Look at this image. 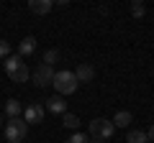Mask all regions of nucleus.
Segmentation results:
<instances>
[{
    "mask_svg": "<svg viewBox=\"0 0 154 143\" xmlns=\"http://www.w3.org/2000/svg\"><path fill=\"white\" fill-rule=\"evenodd\" d=\"M51 84L57 87V92H59V95H72V92H77V87H80V82H77V77H75V72H69V69L54 72Z\"/></svg>",
    "mask_w": 154,
    "mask_h": 143,
    "instance_id": "1",
    "label": "nucleus"
},
{
    "mask_svg": "<svg viewBox=\"0 0 154 143\" xmlns=\"http://www.w3.org/2000/svg\"><path fill=\"white\" fill-rule=\"evenodd\" d=\"M88 130H90V136H93V141H108V138H113L116 128H113V123L105 120V118H95V120H90Z\"/></svg>",
    "mask_w": 154,
    "mask_h": 143,
    "instance_id": "2",
    "label": "nucleus"
},
{
    "mask_svg": "<svg viewBox=\"0 0 154 143\" xmlns=\"http://www.w3.org/2000/svg\"><path fill=\"white\" fill-rule=\"evenodd\" d=\"M26 133H28V125H26L23 118H13V120L5 123V138L11 143H21L26 138Z\"/></svg>",
    "mask_w": 154,
    "mask_h": 143,
    "instance_id": "3",
    "label": "nucleus"
},
{
    "mask_svg": "<svg viewBox=\"0 0 154 143\" xmlns=\"http://www.w3.org/2000/svg\"><path fill=\"white\" fill-rule=\"evenodd\" d=\"M51 79H54V69L46 64H38L36 69H33V84L36 87H46V84H51Z\"/></svg>",
    "mask_w": 154,
    "mask_h": 143,
    "instance_id": "4",
    "label": "nucleus"
},
{
    "mask_svg": "<svg viewBox=\"0 0 154 143\" xmlns=\"http://www.w3.org/2000/svg\"><path fill=\"white\" fill-rule=\"evenodd\" d=\"M44 105H38V102H33V105H28V107H26V110H23V115H26V118H23V120H26V125H28V123H41V120H44Z\"/></svg>",
    "mask_w": 154,
    "mask_h": 143,
    "instance_id": "5",
    "label": "nucleus"
},
{
    "mask_svg": "<svg viewBox=\"0 0 154 143\" xmlns=\"http://www.w3.org/2000/svg\"><path fill=\"white\" fill-rule=\"evenodd\" d=\"M46 110L54 112V115H64V112H67V102H64V97H62V95L49 97V100H46Z\"/></svg>",
    "mask_w": 154,
    "mask_h": 143,
    "instance_id": "6",
    "label": "nucleus"
},
{
    "mask_svg": "<svg viewBox=\"0 0 154 143\" xmlns=\"http://www.w3.org/2000/svg\"><path fill=\"white\" fill-rule=\"evenodd\" d=\"M51 8H54V3H51V0H31V3H28V10L36 13V16H46Z\"/></svg>",
    "mask_w": 154,
    "mask_h": 143,
    "instance_id": "7",
    "label": "nucleus"
},
{
    "mask_svg": "<svg viewBox=\"0 0 154 143\" xmlns=\"http://www.w3.org/2000/svg\"><path fill=\"white\" fill-rule=\"evenodd\" d=\"M75 77H77V82H93V77H95V69L85 61V64H80L75 69Z\"/></svg>",
    "mask_w": 154,
    "mask_h": 143,
    "instance_id": "8",
    "label": "nucleus"
},
{
    "mask_svg": "<svg viewBox=\"0 0 154 143\" xmlns=\"http://www.w3.org/2000/svg\"><path fill=\"white\" fill-rule=\"evenodd\" d=\"M33 51H36V39H33V36H26V39L21 41V44H18V56H31Z\"/></svg>",
    "mask_w": 154,
    "mask_h": 143,
    "instance_id": "9",
    "label": "nucleus"
},
{
    "mask_svg": "<svg viewBox=\"0 0 154 143\" xmlns=\"http://www.w3.org/2000/svg\"><path fill=\"white\" fill-rule=\"evenodd\" d=\"M131 120H134V115L128 110H118L110 123H113V128H128V123H131Z\"/></svg>",
    "mask_w": 154,
    "mask_h": 143,
    "instance_id": "10",
    "label": "nucleus"
},
{
    "mask_svg": "<svg viewBox=\"0 0 154 143\" xmlns=\"http://www.w3.org/2000/svg\"><path fill=\"white\" fill-rule=\"evenodd\" d=\"M8 77L13 79V82H28V77H31V72H28V66H26V61H23L21 66H18L16 72H11Z\"/></svg>",
    "mask_w": 154,
    "mask_h": 143,
    "instance_id": "11",
    "label": "nucleus"
},
{
    "mask_svg": "<svg viewBox=\"0 0 154 143\" xmlns=\"http://www.w3.org/2000/svg\"><path fill=\"white\" fill-rule=\"evenodd\" d=\"M21 112H23V107H21V102H18V100H8L5 102V115L11 118H21Z\"/></svg>",
    "mask_w": 154,
    "mask_h": 143,
    "instance_id": "12",
    "label": "nucleus"
},
{
    "mask_svg": "<svg viewBox=\"0 0 154 143\" xmlns=\"http://www.w3.org/2000/svg\"><path fill=\"white\" fill-rule=\"evenodd\" d=\"M62 125L69 128V130H77V128H80V118H77L75 112H64V115H62Z\"/></svg>",
    "mask_w": 154,
    "mask_h": 143,
    "instance_id": "13",
    "label": "nucleus"
},
{
    "mask_svg": "<svg viewBox=\"0 0 154 143\" xmlns=\"http://www.w3.org/2000/svg\"><path fill=\"white\" fill-rule=\"evenodd\" d=\"M3 64H5V72H8V74H11V72H16L18 66L23 64V59H21V56H18V54H11V56H8L5 61H3Z\"/></svg>",
    "mask_w": 154,
    "mask_h": 143,
    "instance_id": "14",
    "label": "nucleus"
},
{
    "mask_svg": "<svg viewBox=\"0 0 154 143\" xmlns=\"http://www.w3.org/2000/svg\"><path fill=\"white\" fill-rule=\"evenodd\" d=\"M126 143H149V138H146V133H144V130H128Z\"/></svg>",
    "mask_w": 154,
    "mask_h": 143,
    "instance_id": "15",
    "label": "nucleus"
},
{
    "mask_svg": "<svg viewBox=\"0 0 154 143\" xmlns=\"http://www.w3.org/2000/svg\"><path fill=\"white\" fill-rule=\"evenodd\" d=\"M131 16L134 18H144V16H146V8H144L141 0H134V3H131Z\"/></svg>",
    "mask_w": 154,
    "mask_h": 143,
    "instance_id": "16",
    "label": "nucleus"
},
{
    "mask_svg": "<svg viewBox=\"0 0 154 143\" xmlns=\"http://www.w3.org/2000/svg\"><path fill=\"white\" fill-rule=\"evenodd\" d=\"M57 59H59V51H57V49H49V51H44V61H41V64L51 66V64H54Z\"/></svg>",
    "mask_w": 154,
    "mask_h": 143,
    "instance_id": "17",
    "label": "nucleus"
},
{
    "mask_svg": "<svg viewBox=\"0 0 154 143\" xmlns=\"http://www.w3.org/2000/svg\"><path fill=\"white\" fill-rule=\"evenodd\" d=\"M67 143H90V141H88V133H75L67 138Z\"/></svg>",
    "mask_w": 154,
    "mask_h": 143,
    "instance_id": "18",
    "label": "nucleus"
},
{
    "mask_svg": "<svg viewBox=\"0 0 154 143\" xmlns=\"http://www.w3.org/2000/svg\"><path fill=\"white\" fill-rule=\"evenodd\" d=\"M8 56H11V44L0 39V59H8Z\"/></svg>",
    "mask_w": 154,
    "mask_h": 143,
    "instance_id": "19",
    "label": "nucleus"
},
{
    "mask_svg": "<svg viewBox=\"0 0 154 143\" xmlns=\"http://www.w3.org/2000/svg\"><path fill=\"white\" fill-rule=\"evenodd\" d=\"M146 138H152V141H154V125L149 128V133H146Z\"/></svg>",
    "mask_w": 154,
    "mask_h": 143,
    "instance_id": "20",
    "label": "nucleus"
},
{
    "mask_svg": "<svg viewBox=\"0 0 154 143\" xmlns=\"http://www.w3.org/2000/svg\"><path fill=\"white\" fill-rule=\"evenodd\" d=\"M0 128H3V115H0Z\"/></svg>",
    "mask_w": 154,
    "mask_h": 143,
    "instance_id": "21",
    "label": "nucleus"
},
{
    "mask_svg": "<svg viewBox=\"0 0 154 143\" xmlns=\"http://www.w3.org/2000/svg\"><path fill=\"white\" fill-rule=\"evenodd\" d=\"M90 143H103V141H90Z\"/></svg>",
    "mask_w": 154,
    "mask_h": 143,
    "instance_id": "22",
    "label": "nucleus"
}]
</instances>
